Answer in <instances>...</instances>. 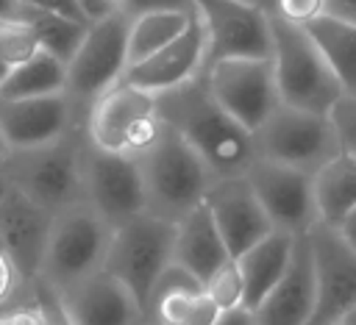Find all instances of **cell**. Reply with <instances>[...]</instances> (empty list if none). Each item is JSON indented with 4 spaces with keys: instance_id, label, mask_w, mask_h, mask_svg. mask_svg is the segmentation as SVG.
I'll return each instance as SVG.
<instances>
[{
    "instance_id": "cell-49",
    "label": "cell",
    "mask_w": 356,
    "mask_h": 325,
    "mask_svg": "<svg viewBox=\"0 0 356 325\" xmlns=\"http://www.w3.org/2000/svg\"><path fill=\"white\" fill-rule=\"evenodd\" d=\"M0 250H3V242H0Z\"/></svg>"
},
{
    "instance_id": "cell-1",
    "label": "cell",
    "mask_w": 356,
    "mask_h": 325,
    "mask_svg": "<svg viewBox=\"0 0 356 325\" xmlns=\"http://www.w3.org/2000/svg\"><path fill=\"white\" fill-rule=\"evenodd\" d=\"M161 119L209 164L217 178L245 175L256 156L253 133L239 125L209 92L203 75L156 94Z\"/></svg>"
},
{
    "instance_id": "cell-38",
    "label": "cell",
    "mask_w": 356,
    "mask_h": 325,
    "mask_svg": "<svg viewBox=\"0 0 356 325\" xmlns=\"http://www.w3.org/2000/svg\"><path fill=\"white\" fill-rule=\"evenodd\" d=\"M17 3L31 6V8H42V11H53V14H64V17H72V19H83V14L78 8V0H17Z\"/></svg>"
},
{
    "instance_id": "cell-23",
    "label": "cell",
    "mask_w": 356,
    "mask_h": 325,
    "mask_svg": "<svg viewBox=\"0 0 356 325\" xmlns=\"http://www.w3.org/2000/svg\"><path fill=\"white\" fill-rule=\"evenodd\" d=\"M292 247H295L292 233L273 231L261 242L248 247L242 256H236L242 278H245V308L248 311H253L270 294V289L281 281V275L289 264Z\"/></svg>"
},
{
    "instance_id": "cell-39",
    "label": "cell",
    "mask_w": 356,
    "mask_h": 325,
    "mask_svg": "<svg viewBox=\"0 0 356 325\" xmlns=\"http://www.w3.org/2000/svg\"><path fill=\"white\" fill-rule=\"evenodd\" d=\"M325 11L334 17L356 22V0H325Z\"/></svg>"
},
{
    "instance_id": "cell-48",
    "label": "cell",
    "mask_w": 356,
    "mask_h": 325,
    "mask_svg": "<svg viewBox=\"0 0 356 325\" xmlns=\"http://www.w3.org/2000/svg\"><path fill=\"white\" fill-rule=\"evenodd\" d=\"M6 75H8V67H3V64H0V83L6 81Z\"/></svg>"
},
{
    "instance_id": "cell-34",
    "label": "cell",
    "mask_w": 356,
    "mask_h": 325,
    "mask_svg": "<svg viewBox=\"0 0 356 325\" xmlns=\"http://www.w3.org/2000/svg\"><path fill=\"white\" fill-rule=\"evenodd\" d=\"M145 11H195V0H125L122 14L136 17Z\"/></svg>"
},
{
    "instance_id": "cell-36",
    "label": "cell",
    "mask_w": 356,
    "mask_h": 325,
    "mask_svg": "<svg viewBox=\"0 0 356 325\" xmlns=\"http://www.w3.org/2000/svg\"><path fill=\"white\" fill-rule=\"evenodd\" d=\"M25 286H31V283L19 281V275H17L14 264H11V258L0 250V308H3L8 300H14Z\"/></svg>"
},
{
    "instance_id": "cell-18",
    "label": "cell",
    "mask_w": 356,
    "mask_h": 325,
    "mask_svg": "<svg viewBox=\"0 0 356 325\" xmlns=\"http://www.w3.org/2000/svg\"><path fill=\"white\" fill-rule=\"evenodd\" d=\"M203 67H206V33L195 11V19L186 25L181 36H175L170 44H164L159 53L147 56L145 61L131 64L122 81L150 94H161L203 75Z\"/></svg>"
},
{
    "instance_id": "cell-22",
    "label": "cell",
    "mask_w": 356,
    "mask_h": 325,
    "mask_svg": "<svg viewBox=\"0 0 356 325\" xmlns=\"http://www.w3.org/2000/svg\"><path fill=\"white\" fill-rule=\"evenodd\" d=\"M228 258H234V256L228 253L211 211L206 208V203H200L178 222L172 261L181 264L184 269H189L200 283H206L211 278V272Z\"/></svg>"
},
{
    "instance_id": "cell-21",
    "label": "cell",
    "mask_w": 356,
    "mask_h": 325,
    "mask_svg": "<svg viewBox=\"0 0 356 325\" xmlns=\"http://www.w3.org/2000/svg\"><path fill=\"white\" fill-rule=\"evenodd\" d=\"M145 314L161 325H217L222 317L206 286L175 261L156 281Z\"/></svg>"
},
{
    "instance_id": "cell-42",
    "label": "cell",
    "mask_w": 356,
    "mask_h": 325,
    "mask_svg": "<svg viewBox=\"0 0 356 325\" xmlns=\"http://www.w3.org/2000/svg\"><path fill=\"white\" fill-rule=\"evenodd\" d=\"M11 178H8V172H6V167L0 164V206H3V200L8 197V192H11Z\"/></svg>"
},
{
    "instance_id": "cell-31",
    "label": "cell",
    "mask_w": 356,
    "mask_h": 325,
    "mask_svg": "<svg viewBox=\"0 0 356 325\" xmlns=\"http://www.w3.org/2000/svg\"><path fill=\"white\" fill-rule=\"evenodd\" d=\"M328 117L334 122L339 150L348 156H356V94H342L328 111Z\"/></svg>"
},
{
    "instance_id": "cell-26",
    "label": "cell",
    "mask_w": 356,
    "mask_h": 325,
    "mask_svg": "<svg viewBox=\"0 0 356 325\" xmlns=\"http://www.w3.org/2000/svg\"><path fill=\"white\" fill-rule=\"evenodd\" d=\"M67 86V64L47 50L33 53L28 61L8 69L6 81L0 83L3 100H22V97H42L64 92Z\"/></svg>"
},
{
    "instance_id": "cell-17",
    "label": "cell",
    "mask_w": 356,
    "mask_h": 325,
    "mask_svg": "<svg viewBox=\"0 0 356 325\" xmlns=\"http://www.w3.org/2000/svg\"><path fill=\"white\" fill-rule=\"evenodd\" d=\"M53 211L31 200L25 192L11 186L8 197L0 206V242L3 253L11 258L19 281L36 283L47 250Z\"/></svg>"
},
{
    "instance_id": "cell-15",
    "label": "cell",
    "mask_w": 356,
    "mask_h": 325,
    "mask_svg": "<svg viewBox=\"0 0 356 325\" xmlns=\"http://www.w3.org/2000/svg\"><path fill=\"white\" fill-rule=\"evenodd\" d=\"M83 122L86 114L72 103L67 92L22 100L0 97V131L11 150H28L56 142Z\"/></svg>"
},
{
    "instance_id": "cell-3",
    "label": "cell",
    "mask_w": 356,
    "mask_h": 325,
    "mask_svg": "<svg viewBox=\"0 0 356 325\" xmlns=\"http://www.w3.org/2000/svg\"><path fill=\"white\" fill-rule=\"evenodd\" d=\"M139 167L145 178V211L170 222H181L197 208L217 181L209 164L167 122L161 139L139 158Z\"/></svg>"
},
{
    "instance_id": "cell-41",
    "label": "cell",
    "mask_w": 356,
    "mask_h": 325,
    "mask_svg": "<svg viewBox=\"0 0 356 325\" xmlns=\"http://www.w3.org/2000/svg\"><path fill=\"white\" fill-rule=\"evenodd\" d=\"M337 228H339V233L348 239V244L356 250V208H353V211H350V214H348Z\"/></svg>"
},
{
    "instance_id": "cell-4",
    "label": "cell",
    "mask_w": 356,
    "mask_h": 325,
    "mask_svg": "<svg viewBox=\"0 0 356 325\" xmlns=\"http://www.w3.org/2000/svg\"><path fill=\"white\" fill-rule=\"evenodd\" d=\"M270 33H273V69L275 86L284 106L328 114L334 103L345 94L342 83L337 81L334 69L312 42L303 25L286 22L270 14Z\"/></svg>"
},
{
    "instance_id": "cell-24",
    "label": "cell",
    "mask_w": 356,
    "mask_h": 325,
    "mask_svg": "<svg viewBox=\"0 0 356 325\" xmlns=\"http://www.w3.org/2000/svg\"><path fill=\"white\" fill-rule=\"evenodd\" d=\"M303 28L309 31L312 42L334 69L345 94H356V22L325 11Z\"/></svg>"
},
{
    "instance_id": "cell-40",
    "label": "cell",
    "mask_w": 356,
    "mask_h": 325,
    "mask_svg": "<svg viewBox=\"0 0 356 325\" xmlns=\"http://www.w3.org/2000/svg\"><path fill=\"white\" fill-rule=\"evenodd\" d=\"M217 325H256V322H253V311H248V308H234V311H225Z\"/></svg>"
},
{
    "instance_id": "cell-20",
    "label": "cell",
    "mask_w": 356,
    "mask_h": 325,
    "mask_svg": "<svg viewBox=\"0 0 356 325\" xmlns=\"http://www.w3.org/2000/svg\"><path fill=\"white\" fill-rule=\"evenodd\" d=\"M58 300L72 325H136L145 314L106 267L58 289Z\"/></svg>"
},
{
    "instance_id": "cell-16",
    "label": "cell",
    "mask_w": 356,
    "mask_h": 325,
    "mask_svg": "<svg viewBox=\"0 0 356 325\" xmlns=\"http://www.w3.org/2000/svg\"><path fill=\"white\" fill-rule=\"evenodd\" d=\"M203 203L211 211L217 231L234 258L275 231L245 175L217 178Z\"/></svg>"
},
{
    "instance_id": "cell-44",
    "label": "cell",
    "mask_w": 356,
    "mask_h": 325,
    "mask_svg": "<svg viewBox=\"0 0 356 325\" xmlns=\"http://www.w3.org/2000/svg\"><path fill=\"white\" fill-rule=\"evenodd\" d=\"M339 325H356V306H350V308L339 317Z\"/></svg>"
},
{
    "instance_id": "cell-46",
    "label": "cell",
    "mask_w": 356,
    "mask_h": 325,
    "mask_svg": "<svg viewBox=\"0 0 356 325\" xmlns=\"http://www.w3.org/2000/svg\"><path fill=\"white\" fill-rule=\"evenodd\" d=\"M8 153H11V147H8V142H6V136H3V131H0V164L8 158Z\"/></svg>"
},
{
    "instance_id": "cell-8",
    "label": "cell",
    "mask_w": 356,
    "mask_h": 325,
    "mask_svg": "<svg viewBox=\"0 0 356 325\" xmlns=\"http://www.w3.org/2000/svg\"><path fill=\"white\" fill-rule=\"evenodd\" d=\"M253 142L259 158L286 164L312 175L342 153L328 114H314L284 103L261 122V128L253 131Z\"/></svg>"
},
{
    "instance_id": "cell-7",
    "label": "cell",
    "mask_w": 356,
    "mask_h": 325,
    "mask_svg": "<svg viewBox=\"0 0 356 325\" xmlns=\"http://www.w3.org/2000/svg\"><path fill=\"white\" fill-rule=\"evenodd\" d=\"M175 231H178V222L142 211L139 217L128 219L111 233V244L103 267L134 294L142 311L147 308L156 281L172 264Z\"/></svg>"
},
{
    "instance_id": "cell-27",
    "label": "cell",
    "mask_w": 356,
    "mask_h": 325,
    "mask_svg": "<svg viewBox=\"0 0 356 325\" xmlns=\"http://www.w3.org/2000/svg\"><path fill=\"white\" fill-rule=\"evenodd\" d=\"M195 11H145L131 17L128 25V67L159 53L175 36L186 31Z\"/></svg>"
},
{
    "instance_id": "cell-29",
    "label": "cell",
    "mask_w": 356,
    "mask_h": 325,
    "mask_svg": "<svg viewBox=\"0 0 356 325\" xmlns=\"http://www.w3.org/2000/svg\"><path fill=\"white\" fill-rule=\"evenodd\" d=\"M39 50H42L39 39L28 22L17 17H0V64L3 67L14 69L17 64L28 61Z\"/></svg>"
},
{
    "instance_id": "cell-10",
    "label": "cell",
    "mask_w": 356,
    "mask_h": 325,
    "mask_svg": "<svg viewBox=\"0 0 356 325\" xmlns=\"http://www.w3.org/2000/svg\"><path fill=\"white\" fill-rule=\"evenodd\" d=\"M206 33V67L225 58H270V14L248 0H195ZM203 67V69H206Z\"/></svg>"
},
{
    "instance_id": "cell-47",
    "label": "cell",
    "mask_w": 356,
    "mask_h": 325,
    "mask_svg": "<svg viewBox=\"0 0 356 325\" xmlns=\"http://www.w3.org/2000/svg\"><path fill=\"white\" fill-rule=\"evenodd\" d=\"M136 325H161V322H159V319H153V317H147V314H142V319H139Z\"/></svg>"
},
{
    "instance_id": "cell-25",
    "label": "cell",
    "mask_w": 356,
    "mask_h": 325,
    "mask_svg": "<svg viewBox=\"0 0 356 325\" xmlns=\"http://www.w3.org/2000/svg\"><path fill=\"white\" fill-rule=\"evenodd\" d=\"M314 200L320 222L334 228L356 208V156L339 153L314 172Z\"/></svg>"
},
{
    "instance_id": "cell-11",
    "label": "cell",
    "mask_w": 356,
    "mask_h": 325,
    "mask_svg": "<svg viewBox=\"0 0 356 325\" xmlns=\"http://www.w3.org/2000/svg\"><path fill=\"white\" fill-rule=\"evenodd\" d=\"M214 100L250 133L281 106L273 58H225L203 69Z\"/></svg>"
},
{
    "instance_id": "cell-37",
    "label": "cell",
    "mask_w": 356,
    "mask_h": 325,
    "mask_svg": "<svg viewBox=\"0 0 356 325\" xmlns=\"http://www.w3.org/2000/svg\"><path fill=\"white\" fill-rule=\"evenodd\" d=\"M122 3L125 0H78V8L86 22H97V19H106L117 11H122Z\"/></svg>"
},
{
    "instance_id": "cell-13",
    "label": "cell",
    "mask_w": 356,
    "mask_h": 325,
    "mask_svg": "<svg viewBox=\"0 0 356 325\" xmlns=\"http://www.w3.org/2000/svg\"><path fill=\"white\" fill-rule=\"evenodd\" d=\"M245 178L250 181L275 231L303 236L320 222L312 172L275 164L267 158H256L245 172Z\"/></svg>"
},
{
    "instance_id": "cell-5",
    "label": "cell",
    "mask_w": 356,
    "mask_h": 325,
    "mask_svg": "<svg viewBox=\"0 0 356 325\" xmlns=\"http://www.w3.org/2000/svg\"><path fill=\"white\" fill-rule=\"evenodd\" d=\"M114 228L86 203H72L53 214L42 272L36 281L67 289L70 283L103 269Z\"/></svg>"
},
{
    "instance_id": "cell-28",
    "label": "cell",
    "mask_w": 356,
    "mask_h": 325,
    "mask_svg": "<svg viewBox=\"0 0 356 325\" xmlns=\"http://www.w3.org/2000/svg\"><path fill=\"white\" fill-rule=\"evenodd\" d=\"M17 19L28 22L31 31L36 33V39H39V47L53 53L64 64L75 56V50L81 47V42L89 31V22H83V19H72V17H64V14L31 8V6H22V3L17 8Z\"/></svg>"
},
{
    "instance_id": "cell-45",
    "label": "cell",
    "mask_w": 356,
    "mask_h": 325,
    "mask_svg": "<svg viewBox=\"0 0 356 325\" xmlns=\"http://www.w3.org/2000/svg\"><path fill=\"white\" fill-rule=\"evenodd\" d=\"M248 3H253V6H259V8H264L267 14H273V8H275V0H248Z\"/></svg>"
},
{
    "instance_id": "cell-14",
    "label": "cell",
    "mask_w": 356,
    "mask_h": 325,
    "mask_svg": "<svg viewBox=\"0 0 356 325\" xmlns=\"http://www.w3.org/2000/svg\"><path fill=\"white\" fill-rule=\"evenodd\" d=\"M314 256L317 303L309 325H331L356 306V250L339 233V228L317 222L309 231Z\"/></svg>"
},
{
    "instance_id": "cell-30",
    "label": "cell",
    "mask_w": 356,
    "mask_h": 325,
    "mask_svg": "<svg viewBox=\"0 0 356 325\" xmlns=\"http://www.w3.org/2000/svg\"><path fill=\"white\" fill-rule=\"evenodd\" d=\"M203 286H206L209 297L217 303V308L222 314L234 311V308H245V278H242V269H239L236 258L222 261Z\"/></svg>"
},
{
    "instance_id": "cell-6",
    "label": "cell",
    "mask_w": 356,
    "mask_h": 325,
    "mask_svg": "<svg viewBox=\"0 0 356 325\" xmlns=\"http://www.w3.org/2000/svg\"><path fill=\"white\" fill-rule=\"evenodd\" d=\"M164 133V119L156 106V94L114 83L86 111V136L95 147L128 158H142Z\"/></svg>"
},
{
    "instance_id": "cell-2",
    "label": "cell",
    "mask_w": 356,
    "mask_h": 325,
    "mask_svg": "<svg viewBox=\"0 0 356 325\" xmlns=\"http://www.w3.org/2000/svg\"><path fill=\"white\" fill-rule=\"evenodd\" d=\"M86 122L72 128L67 136L28 147L11 150L3 161L11 183L47 211H61L83 200V164H86Z\"/></svg>"
},
{
    "instance_id": "cell-32",
    "label": "cell",
    "mask_w": 356,
    "mask_h": 325,
    "mask_svg": "<svg viewBox=\"0 0 356 325\" xmlns=\"http://www.w3.org/2000/svg\"><path fill=\"white\" fill-rule=\"evenodd\" d=\"M273 14L295 25H309L312 19L325 14V0H275Z\"/></svg>"
},
{
    "instance_id": "cell-12",
    "label": "cell",
    "mask_w": 356,
    "mask_h": 325,
    "mask_svg": "<svg viewBox=\"0 0 356 325\" xmlns=\"http://www.w3.org/2000/svg\"><path fill=\"white\" fill-rule=\"evenodd\" d=\"M83 200L111 228L139 217L147 208L139 158L106 153L89 142L83 164Z\"/></svg>"
},
{
    "instance_id": "cell-43",
    "label": "cell",
    "mask_w": 356,
    "mask_h": 325,
    "mask_svg": "<svg viewBox=\"0 0 356 325\" xmlns=\"http://www.w3.org/2000/svg\"><path fill=\"white\" fill-rule=\"evenodd\" d=\"M19 3L17 0H0V17H17Z\"/></svg>"
},
{
    "instance_id": "cell-50",
    "label": "cell",
    "mask_w": 356,
    "mask_h": 325,
    "mask_svg": "<svg viewBox=\"0 0 356 325\" xmlns=\"http://www.w3.org/2000/svg\"><path fill=\"white\" fill-rule=\"evenodd\" d=\"M331 325H339V322H331Z\"/></svg>"
},
{
    "instance_id": "cell-35",
    "label": "cell",
    "mask_w": 356,
    "mask_h": 325,
    "mask_svg": "<svg viewBox=\"0 0 356 325\" xmlns=\"http://www.w3.org/2000/svg\"><path fill=\"white\" fill-rule=\"evenodd\" d=\"M0 325H47V319H44V311L39 308V303H31V306L0 308Z\"/></svg>"
},
{
    "instance_id": "cell-33",
    "label": "cell",
    "mask_w": 356,
    "mask_h": 325,
    "mask_svg": "<svg viewBox=\"0 0 356 325\" xmlns=\"http://www.w3.org/2000/svg\"><path fill=\"white\" fill-rule=\"evenodd\" d=\"M36 303L39 308L44 311V319L47 325H72L61 308V300H58V292L53 286H47L44 281H36Z\"/></svg>"
},
{
    "instance_id": "cell-9",
    "label": "cell",
    "mask_w": 356,
    "mask_h": 325,
    "mask_svg": "<svg viewBox=\"0 0 356 325\" xmlns=\"http://www.w3.org/2000/svg\"><path fill=\"white\" fill-rule=\"evenodd\" d=\"M128 25L131 17L122 11L89 22V31L75 50V56L67 61V86L64 92L72 97V103L86 114L89 106L108 92L114 83L125 78L128 69Z\"/></svg>"
},
{
    "instance_id": "cell-19",
    "label": "cell",
    "mask_w": 356,
    "mask_h": 325,
    "mask_svg": "<svg viewBox=\"0 0 356 325\" xmlns=\"http://www.w3.org/2000/svg\"><path fill=\"white\" fill-rule=\"evenodd\" d=\"M317 303V281H314V256L309 233L295 236V247L281 281L270 289V294L253 308L256 325H309Z\"/></svg>"
}]
</instances>
